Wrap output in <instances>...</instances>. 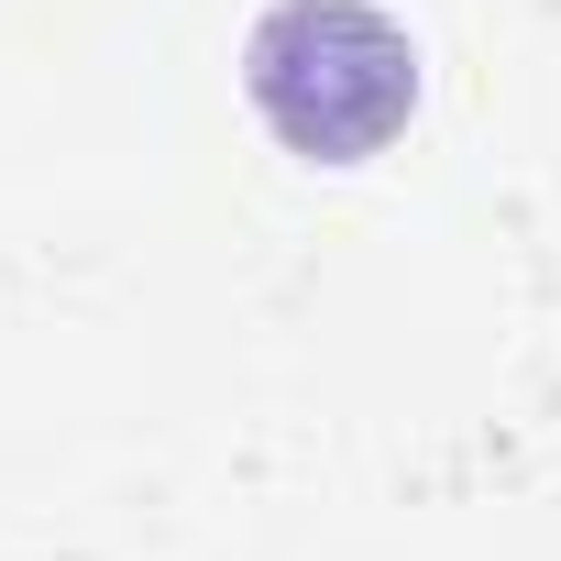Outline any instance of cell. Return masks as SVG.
<instances>
[{
    "instance_id": "1",
    "label": "cell",
    "mask_w": 561,
    "mask_h": 561,
    "mask_svg": "<svg viewBox=\"0 0 561 561\" xmlns=\"http://www.w3.org/2000/svg\"><path fill=\"white\" fill-rule=\"evenodd\" d=\"M242 89L264 133L309 165H364L419 111V45L375 0H275L242 34Z\"/></svg>"
}]
</instances>
